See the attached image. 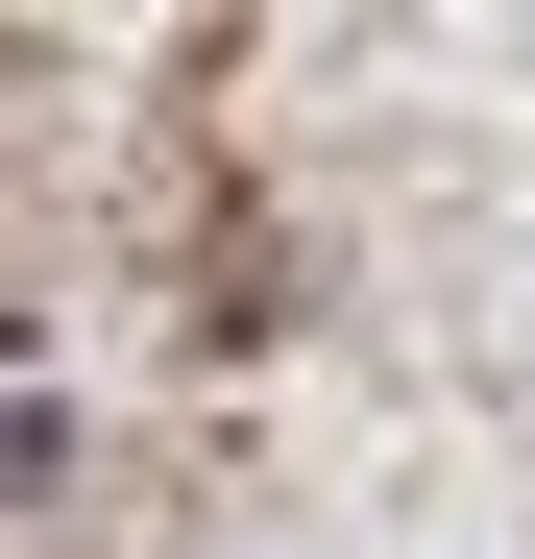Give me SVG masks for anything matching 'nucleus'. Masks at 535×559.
Wrapping results in <instances>:
<instances>
[{
	"instance_id": "obj_1",
	"label": "nucleus",
	"mask_w": 535,
	"mask_h": 559,
	"mask_svg": "<svg viewBox=\"0 0 535 559\" xmlns=\"http://www.w3.org/2000/svg\"><path fill=\"white\" fill-rule=\"evenodd\" d=\"M0 487H49V414H25V390H0Z\"/></svg>"
}]
</instances>
